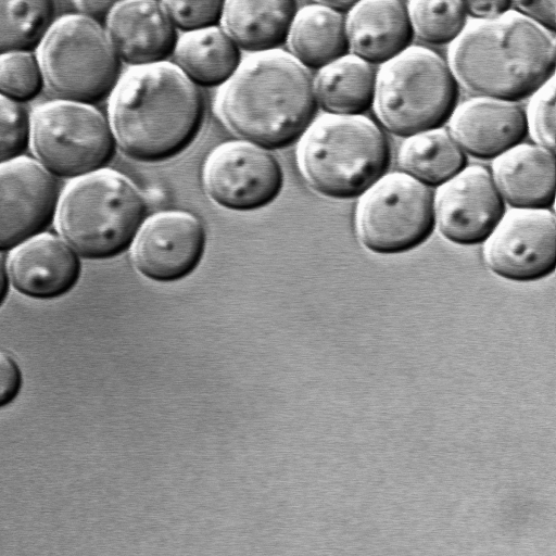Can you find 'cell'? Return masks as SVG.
Listing matches in <instances>:
<instances>
[{
  "label": "cell",
  "instance_id": "d6986e66",
  "mask_svg": "<svg viewBox=\"0 0 556 556\" xmlns=\"http://www.w3.org/2000/svg\"><path fill=\"white\" fill-rule=\"evenodd\" d=\"M493 180L514 208H549L555 199L554 152L520 143L493 162Z\"/></svg>",
  "mask_w": 556,
  "mask_h": 556
},
{
  "label": "cell",
  "instance_id": "8992f818",
  "mask_svg": "<svg viewBox=\"0 0 556 556\" xmlns=\"http://www.w3.org/2000/svg\"><path fill=\"white\" fill-rule=\"evenodd\" d=\"M457 83L434 51L407 48L377 73L375 110L392 134L409 137L440 128L456 108Z\"/></svg>",
  "mask_w": 556,
  "mask_h": 556
},
{
  "label": "cell",
  "instance_id": "4316f807",
  "mask_svg": "<svg viewBox=\"0 0 556 556\" xmlns=\"http://www.w3.org/2000/svg\"><path fill=\"white\" fill-rule=\"evenodd\" d=\"M39 59L33 52L1 54V96L17 103L37 98L45 85Z\"/></svg>",
  "mask_w": 556,
  "mask_h": 556
},
{
  "label": "cell",
  "instance_id": "ba28073f",
  "mask_svg": "<svg viewBox=\"0 0 556 556\" xmlns=\"http://www.w3.org/2000/svg\"><path fill=\"white\" fill-rule=\"evenodd\" d=\"M30 144L47 170L70 179L104 169L117 146L110 121L98 110L65 100L34 111Z\"/></svg>",
  "mask_w": 556,
  "mask_h": 556
},
{
  "label": "cell",
  "instance_id": "7a4b0ae2",
  "mask_svg": "<svg viewBox=\"0 0 556 556\" xmlns=\"http://www.w3.org/2000/svg\"><path fill=\"white\" fill-rule=\"evenodd\" d=\"M317 105L309 71L279 49L244 59L216 99L223 123L242 140L267 150L300 140Z\"/></svg>",
  "mask_w": 556,
  "mask_h": 556
},
{
  "label": "cell",
  "instance_id": "83f0119b",
  "mask_svg": "<svg viewBox=\"0 0 556 556\" xmlns=\"http://www.w3.org/2000/svg\"><path fill=\"white\" fill-rule=\"evenodd\" d=\"M1 163L22 156L31 141V117L17 102L1 96Z\"/></svg>",
  "mask_w": 556,
  "mask_h": 556
},
{
  "label": "cell",
  "instance_id": "f1b7e54d",
  "mask_svg": "<svg viewBox=\"0 0 556 556\" xmlns=\"http://www.w3.org/2000/svg\"><path fill=\"white\" fill-rule=\"evenodd\" d=\"M527 115L528 130L545 149L555 150V77L549 78L536 92Z\"/></svg>",
  "mask_w": 556,
  "mask_h": 556
},
{
  "label": "cell",
  "instance_id": "d4e9b609",
  "mask_svg": "<svg viewBox=\"0 0 556 556\" xmlns=\"http://www.w3.org/2000/svg\"><path fill=\"white\" fill-rule=\"evenodd\" d=\"M54 3L49 0L0 1V52H31L53 26Z\"/></svg>",
  "mask_w": 556,
  "mask_h": 556
},
{
  "label": "cell",
  "instance_id": "9c48e42d",
  "mask_svg": "<svg viewBox=\"0 0 556 556\" xmlns=\"http://www.w3.org/2000/svg\"><path fill=\"white\" fill-rule=\"evenodd\" d=\"M355 220L358 238L369 251L403 253L432 233L434 194L403 172L384 174L362 194Z\"/></svg>",
  "mask_w": 556,
  "mask_h": 556
},
{
  "label": "cell",
  "instance_id": "cb8c5ba5",
  "mask_svg": "<svg viewBox=\"0 0 556 556\" xmlns=\"http://www.w3.org/2000/svg\"><path fill=\"white\" fill-rule=\"evenodd\" d=\"M397 162L403 173L440 187L466 167V155L450 131L435 128L405 138Z\"/></svg>",
  "mask_w": 556,
  "mask_h": 556
},
{
  "label": "cell",
  "instance_id": "e575fe53",
  "mask_svg": "<svg viewBox=\"0 0 556 556\" xmlns=\"http://www.w3.org/2000/svg\"><path fill=\"white\" fill-rule=\"evenodd\" d=\"M357 1H326L321 2L323 4L331 8L332 10L342 13L345 11H351V9L356 4Z\"/></svg>",
  "mask_w": 556,
  "mask_h": 556
},
{
  "label": "cell",
  "instance_id": "7c38bea8",
  "mask_svg": "<svg viewBox=\"0 0 556 556\" xmlns=\"http://www.w3.org/2000/svg\"><path fill=\"white\" fill-rule=\"evenodd\" d=\"M60 199L55 177L37 160L20 156L1 163V251L42 233L56 216Z\"/></svg>",
  "mask_w": 556,
  "mask_h": 556
},
{
  "label": "cell",
  "instance_id": "d6a6232c",
  "mask_svg": "<svg viewBox=\"0 0 556 556\" xmlns=\"http://www.w3.org/2000/svg\"><path fill=\"white\" fill-rule=\"evenodd\" d=\"M466 12L476 20H491L511 10V1L465 2Z\"/></svg>",
  "mask_w": 556,
  "mask_h": 556
},
{
  "label": "cell",
  "instance_id": "ac0fdd59",
  "mask_svg": "<svg viewBox=\"0 0 556 556\" xmlns=\"http://www.w3.org/2000/svg\"><path fill=\"white\" fill-rule=\"evenodd\" d=\"M345 20L350 51L370 64L391 61L413 39L408 9L402 1H357Z\"/></svg>",
  "mask_w": 556,
  "mask_h": 556
},
{
  "label": "cell",
  "instance_id": "4fadbf2b",
  "mask_svg": "<svg viewBox=\"0 0 556 556\" xmlns=\"http://www.w3.org/2000/svg\"><path fill=\"white\" fill-rule=\"evenodd\" d=\"M504 214L505 201L482 166L465 167L434 195L435 225L445 239L457 244L484 242Z\"/></svg>",
  "mask_w": 556,
  "mask_h": 556
},
{
  "label": "cell",
  "instance_id": "d590c367",
  "mask_svg": "<svg viewBox=\"0 0 556 556\" xmlns=\"http://www.w3.org/2000/svg\"><path fill=\"white\" fill-rule=\"evenodd\" d=\"M5 271L7 269L4 268V264H2V278H3V281L9 277L8 276V273H7V276H5ZM1 299L3 301L4 296H5V290H7V286L4 285V282H2V286H1Z\"/></svg>",
  "mask_w": 556,
  "mask_h": 556
},
{
  "label": "cell",
  "instance_id": "5b68a950",
  "mask_svg": "<svg viewBox=\"0 0 556 556\" xmlns=\"http://www.w3.org/2000/svg\"><path fill=\"white\" fill-rule=\"evenodd\" d=\"M147 212L144 198L123 174L101 169L74 179L56 216L62 238L86 258L113 257L128 249Z\"/></svg>",
  "mask_w": 556,
  "mask_h": 556
},
{
  "label": "cell",
  "instance_id": "8fae6325",
  "mask_svg": "<svg viewBox=\"0 0 556 556\" xmlns=\"http://www.w3.org/2000/svg\"><path fill=\"white\" fill-rule=\"evenodd\" d=\"M484 257L497 276L533 281L555 269L556 224L548 208H513L485 240Z\"/></svg>",
  "mask_w": 556,
  "mask_h": 556
},
{
  "label": "cell",
  "instance_id": "3957f363",
  "mask_svg": "<svg viewBox=\"0 0 556 556\" xmlns=\"http://www.w3.org/2000/svg\"><path fill=\"white\" fill-rule=\"evenodd\" d=\"M450 68L468 91L515 102L532 96L555 70L553 35L518 11L468 23L451 45Z\"/></svg>",
  "mask_w": 556,
  "mask_h": 556
},
{
  "label": "cell",
  "instance_id": "5bb4252c",
  "mask_svg": "<svg viewBox=\"0 0 556 556\" xmlns=\"http://www.w3.org/2000/svg\"><path fill=\"white\" fill-rule=\"evenodd\" d=\"M206 235L191 213L164 211L146 219L132 244L135 267L147 278L168 282L190 275L200 264Z\"/></svg>",
  "mask_w": 556,
  "mask_h": 556
},
{
  "label": "cell",
  "instance_id": "4dcf8cb0",
  "mask_svg": "<svg viewBox=\"0 0 556 556\" xmlns=\"http://www.w3.org/2000/svg\"><path fill=\"white\" fill-rule=\"evenodd\" d=\"M22 387V374L17 363L5 353L0 355V406L10 405Z\"/></svg>",
  "mask_w": 556,
  "mask_h": 556
},
{
  "label": "cell",
  "instance_id": "1f68e13d",
  "mask_svg": "<svg viewBox=\"0 0 556 556\" xmlns=\"http://www.w3.org/2000/svg\"><path fill=\"white\" fill-rule=\"evenodd\" d=\"M513 7L547 31L555 30V0L518 1L513 2Z\"/></svg>",
  "mask_w": 556,
  "mask_h": 556
},
{
  "label": "cell",
  "instance_id": "f546056e",
  "mask_svg": "<svg viewBox=\"0 0 556 556\" xmlns=\"http://www.w3.org/2000/svg\"><path fill=\"white\" fill-rule=\"evenodd\" d=\"M174 25L186 33L216 27L224 13L223 1H163Z\"/></svg>",
  "mask_w": 556,
  "mask_h": 556
},
{
  "label": "cell",
  "instance_id": "603a6c76",
  "mask_svg": "<svg viewBox=\"0 0 556 556\" xmlns=\"http://www.w3.org/2000/svg\"><path fill=\"white\" fill-rule=\"evenodd\" d=\"M314 85L317 103L328 114L363 115L375 102L377 72L349 53L321 68Z\"/></svg>",
  "mask_w": 556,
  "mask_h": 556
},
{
  "label": "cell",
  "instance_id": "52a82bcc",
  "mask_svg": "<svg viewBox=\"0 0 556 556\" xmlns=\"http://www.w3.org/2000/svg\"><path fill=\"white\" fill-rule=\"evenodd\" d=\"M45 81L60 100L94 104L112 96L121 77L106 30L84 14L59 18L39 48Z\"/></svg>",
  "mask_w": 556,
  "mask_h": 556
},
{
  "label": "cell",
  "instance_id": "ffe728a7",
  "mask_svg": "<svg viewBox=\"0 0 556 556\" xmlns=\"http://www.w3.org/2000/svg\"><path fill=\"white\" fill-rule=\"evenodd\" d=\"M298 12L291 0L224 2L222 24L239 49L255 53L278 50L288 41Z\"/></svg>",
  "mask_w": 556,
  "mask_h": 556
},
{
  "label": "cell",
  "instance_id": "e0dca14e",
  "mask_svg": "<svg viewBox=\"0 0 556 556\" xmlns=\"http://www.w3.org/2000/svg\"><path fill=\"white\" fill-rule=\"evenodd\" d=\"M5 269L13 287L22 294L53 299L77 283L80 262L64 239L42 232L11 250Z\"/></svg>",
  "mask_w": 556,
  "mask_h": 556
},
{
  "label": "cell",
  "instance_id": "6da1fadb",
  "mask_svg": "<svg viewBox=\"0 0 556 556\" xmlns=\"http://www.w3.org/2000/svg\"><path fill=\"white\" fill-rule=\"evenodd\" d=\"M109 116L125 155L161 162L193 142L203 123L204 101L198 86L166 61L126 72L111 96Z\"/></svg>",
  "mask_w": 556,
  "mask_h": 556
},
{
  "label": "cell",
  "instance_id": "836d02e7",
  "mask_svg": "<svg viewBox=\"0 0 556 556\" xmlns=\"http://www.w3.org/2000/svg\"><path fill=\"white\" fill-rule=\"evenodd\" d=\"M117 2L112 1H78L77 7L84 15L98 22L99 18L110 15Z\"/></svg>",
  "mask_w": 556,
  "mask_h": 556
},
{
  "label": "cell",
  "instance_id": "44dd1931",
  "mask_svg": "<svg viewBox=\"0 0 556 556\" xmlns=\"http://www.w3.org/2000/svg\"><path fill=\"white\" fill-rule=\"evenodd\" d=\"M288 43L304 67L320 71L349 54L346 20L321 2L305 5L294 16Z\"/></svg>",
  "mask_w": 556,
  "mask_h": 556
},
{
  "label": "cell",
  "instance_id": "30bf717a",
  "mask_svg": "<svg viewBox=\"0 0 556 556\" xmlns=\"http://www.w3.org/2000/svg\"><path fill=\"white\" fill-rule=\"evenodd\" d=\"M203 180L208 197L217 205L245 212L276 200L283 186V173L267 149L235 140L219 144L210 153Z\"/></svg>",
  "mask_w": 556,
  "mask_h": 556
},
{
  "label": "cell",
  "instance_id": "2e32d148",
  "mask_svg": "<svg viewBox=\"0 0 556 556\" xmlns=\"http://www.w3.org/2000/svg\"><path fill=\"white\" fill-rule=\"evenodd\" d=\"M450 134L477 159H496L518 146L528 132L527 114L515 102L477 97L456 106Z\"/></svg>",
  "mask_w": 556,
  "mask_h": 556
},
{
  "label": "cell",
  "instance_id": "7402d4cb",
  "mask_svg": "<svg viewBox=\"0 0 556 556\" xmlns=\"http://www.w3.org/2000/svg\"><path fill=\"white\" fill-rule=\"evenodd\" d=\"M174 54L180 71L201 87H223L242 62L239 47L218 26L186 33Z\"/></svg>",
  "mask_w": 556,
  "mask_h": 556
},
{
  "label": "cell",
  "instance_id": "9a60e30c",
  "mask_svg": "<svg viewBox=\"0 0 556 556\" xmlns=\"http://www.w3.org/2000/svg\"><path fill=\"white\" fill-rule=\"evenodd\" d=\"M106 33L118 58L132 67L166 62L178 36L163 2H117L108 17Z\"/></svg>",
  "mask_w": 556,
  "mask_h": 556
},
{
  "label": "cell",
  "instance_id": "484cf974",
  "mask_svg": "<svg viewBox=\"0 0 556 556\" xmlns=\"http://www.w3.org/2000/svg\"><path fill=\"white\" fill-rule=\"evenodd\" d=\"M413 30L432 45L453 43L466 26L463 1H410L407 4Z\"/></svg>",
  "mask_w": 556,
  "mask_h": 556
},
{
  "label": "cell",
  "instance_id": "277c9868",
  "mask_svg": "<svg viewBox=\"0 0 556 556\" xmlns=\"http://www.w3.org/2000/svg\"><path fill=\"white\" fill-rule=\"evenodd\" d=\"M391 153L380 127L364 115L324 114L298 147L299 168L318 193L333 199L362 195L387 172Z\"/></svg>",
  "mask_w": 556,
  "mask_h": 556
}]
</instances>
